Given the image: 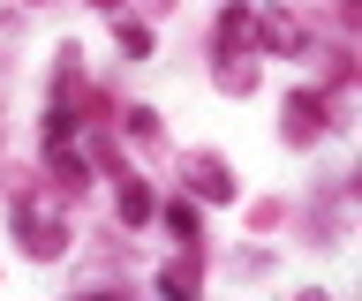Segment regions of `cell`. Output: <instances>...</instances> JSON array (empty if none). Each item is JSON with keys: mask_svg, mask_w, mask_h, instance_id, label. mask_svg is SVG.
I'll return each instance as SVG.
<instances>
[{"mask_svg": "<svg viewBox=\"0 0 362 301\" xmlns=\"http://www.w3.org/2000/svg\"><path fill=\"white\" fill-rule=\"evenodd\" d=\"M317 128H325V106H317V98H294L287 106V136H317Z\"/></svg>", "mask_w": 362, "mask_h": 301, "instance_id": "obj_1", "label": "cell"}, {"mask_svg": "<svg viewBox=\"0 0 362 301\" xmlns=\"http://www.w3.org/2000/svg\"><path fill=\"white\" fill-rule=\"evenodd\" d=\"M166 226H174L181 241H197V211H189V204H166Z\"/></svg>", "mask_w": 362, "mask_h": 301, "instance_id": "obj_3", "label": "cell"}, {"mask_svg": "<svg viewBox=\"0 0 362 301\" xmlns=\"http://www.w3.org/2000/svg\"><path fill=\"white\" fill-rule=\"evenodd\" d=\"M121 219H151V196H144V188H136V181L121 188Z\"/></svg>", "mask_w": 362, "mask_h": 301, "instance_id": "obj_2", "label": "cell"}]
</instances>
